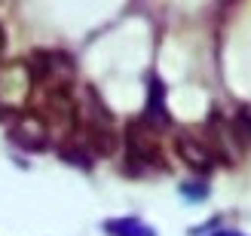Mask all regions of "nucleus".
<instances>
[{"label": "nucleus", "mask_w": 251, "mask_h": 236, "mask_svg": "<svg viewBox=\"0 0 251 236\" xmlns=\"http://www.w3.org/2000/svg\"><path fill=\"white\" fill-rule=\"evenodd\" d=\"M126 144H129V163H132L135 172L166 166L162 151H159V138H156V123H150L147 117L129 123V129H126Z\"/></svg>", "instance_id": "obj_1"}, {"label": "nucleus", "mask_w": 251, "mask_h": 236, "mask_svg": "<svg viewBox=\"0 0 251 236\" xmlns=\"http://www.w3.org/2000/svg\"><path fill=\"white\" fill-rule=\"evenodd\" d=\"M28 68L34 86H71L74 74H77L74 58L68 52H58V49H37Z\"/></svg>", "instance_id": "obj_2"}, {"label": "nucleus", "mask_w": 251, "mask_h": 236, "mask_svg": "<svg viewBox=\"0 0 251 236\" xmlns=\"http://www.w3.org/2000/svg\"><path fill=\"white\" fill-rule=\"evenodd\" d=\"M34 89L31 68L25 61H12V65H0V107H19Z\"/></svg>", "instance_id": "obj_3"}, {"label": "nucleus", "mask_w": 251, "mask_h": 236, "mask_svg": "<svg viewBox=\"0 0 251 236\" xmlns=\"http://www.w3.org/2000/svg\"><path fill=\"white\" fill-rule=\"evenodd\" d=\"M9 138L25 151H46L49 144V126L40 114H19L9 126Z\"/></svg>", "instance_id": "obj_4"}, {"label": "nucleus", "mask_w": 251, "mask_h": 236, "mask_svg": "<svg viewBox=\"0 0 251 236\" xmlns=\"http://www.w3.org/2000/svg\"><path fill=\"white\" fill-rule=\"evenodd\" d=\"M175 147H178V157L184 163L199 169V172H208L211 163H215V154L208 151V144H202L199 138H193V135H181V138L175 141Z\"/></svg>", "instance_id": "obj_5"}, {"label": "nucleus", "mask_w": 251, "mask_h": 236, "mask_svg": "<svg viewBox=\"0 0 251 236\" xmlns=\"http://www.w3.org/2000/svg\"><path fill=\"white\" fill-rule=\"evenodd\" d=\"M144 117L156 126L169 123V107H166V83L162 80H150V92H147V110Z\"/></svg>", "instance_id": "obj_6"}, {"label": "nucleus", "mask_w": 251, "mask_h": 236, "mask_svg": "<svg viewBox=\"0 0 251 236\" xmlns=\"http://www.w3.org/2000/svg\"><path fill=\"white\" fill-rule=\"evenodd\" d=\"M104 230L110 236H156L153 227H147L144 221H138V218H117V221H107Z\"/></svg>", "instance_id": "obj_7"}, {"label": "nucleus", "mask_w": 251, "mask_h": 236, "mask_svg": "<svg viewBox=\"0 0 251 236\" xmlns=\"http://www.w3.org/2000/svg\"><path fill=\"white\" fill-rule=\"evenodd\" d=\"M239 129L251 138V114H242V117H239Z\"/></svg>", "instance_id": "obj_8"}, {"label": "nucleus", "mask_w": 251, "mask_h": 236, "mask_svg": "<svg viewBox=\"0 0 251 236\" xmlns=\"http://www.w3.org/2000/svg\"><path fill=\"white\" fill-rule=\"evenodd\" d=\"M3 46H6V34H3V28H0V52H3Z\"/></svg>", "instance_id": "obj_9"}, {"label": "nucleus", "mask_w": 251, "mask_h": 236, "mask_svg": "<svg viewBox=\"0 0 251 236\" xmlns=\"http://www.w3.org/2000/svg\"><path fill=\"white\" fill-rule=\"evenodd\" d=\"M215 236H242V233H230V230H224V233H215Z\"/></svg>", "instance_id": "obj_10"}]
</instances>
